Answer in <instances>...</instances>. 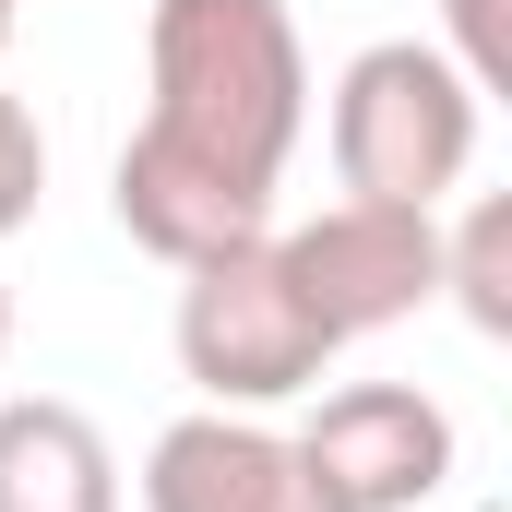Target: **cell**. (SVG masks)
I'll return each instance as SVG.
<instances>
[{
  "label": "cell",
  "instance_id": "9",
  "mask_svg": "<svg viewBox=\"0 0 512 512\" xmlns=\"http://www.w3.org/2000/svg\"><path fill=\"white\" fill-rule=\"evenodd\" d=\"M36 191H48V131H36V108L0 84V239L36 227Z\"/></svg>",
  "mask_w": 512,
  "mask_h": 512
},
{
  "label": "cell",
  "instance_id": "1",
  "mask_svg": "<svg viewBox=\"0 0 512 512\" xmlns=\"http://www.w3.org/2000/svg\"><path fill=\"white\" fill-rule=\"evenodd\" d=\"M310 131V48L286 0H155L143 24V131L120 143L131 251L167 274L274 227V179Z\"/></svg>",
  "mask_w": 512,
  "mask_h": 512
},
{
  "label": "cell",
  "instance_id": "7",
  "mask_svg": "<svg viewBox=\"0 0 512 512\" xmlns=\"http://www.w3.org/2000/svg\"><path fill=\"white\" fill-rule=\"evenodd\" d=\"M0 512H120L108 429L60 393H12L0 405Z\"/></svg>",
  "mask_w": 512,
  "mask_h": 512
},
{
  "label": "cell",
  "instance_id": "2",
  "mask_svg": "<svg viewBox=\"0 0 512 512\" xmlns=\"http://www.w3.org/2000/svg\"><path fill=\"white\" fill-rule=\"evenodd\" d=\"M477 84L429 48V36H382V48H358L346 72H334V179H346V203H417V215H441L453 191H465V167H477Z\"/></svg>",
  "mask_w": 512,
  "mask_h": 512
},
{
  "label": "cell",
  "instance_id": "5",
  "mask_svg": "<svg viewBox=\"0 0 512 512\" xmlns=\"http://www.w3.org/2000/svg\"><path fill=\"white\" fill-rule=\"evenodd\" d=\"M286 441H298L310 489L334 512H417V501H441V477H453V453H465L453 417L417 382H346V393H322Z\"/></svg>",
  "mask_w": 512,
  "mask_h": 512
},
{
  "label": "cell",
  "instance_id": "4",
  "mask_svg": "<svg viewBox=\"0 0 512 512\" xmlns=\"http://www.w3.org/2000/svg\"><path fill=\"white\" fill-rule=\"evenodd\" d=\"M274 251H286L298 298L322 310L334 346H358V334H382V322H417V310L441 298V215H417V203H322V215L286 227Z\"/></svg>",
  "mask_w": 512,
  "mask_h": 512
},
{
  "label": "cell",
  "instance_id": "6",
  "mask_svg": "<svg viewBox=\"0 0 512 512\" xmlns=\"http://www.w3.org/2000/svg\"><path fill=\"white\" fill-rule=\"evenodd\" d=\"M143 512H334V501L310 489V465H298L286 429L203 405V417L155 429V453H143Z\"/></svg>",
  "mask_w": 512,
  "mask_h": 512
},
{
  "label": "cell",
  "instance_id": "11",
  "mask_svg": "<svg viewBox=\"0 0 512 512\" xmlns=\"http://www.w3.org/2000/svg\"><path fill=\"white\" fill-rule=\"evenodd\" d=\"M0 358H12V286H0Z\"/></svg>",
  "mask_w": 512,
  "mask_h": 512
},
{
  "label": "cell",
  "instance_id": "12",
  "mask_svg": "<svg viewBox=\"0 0 512 512\" xmlns=\"http://www.w3.org/2000/svg\"><path fill=\"white\" fill-rule=\"evenodd\" d=\"M0 48H12V0H0Z\"/></svg>",
  "mask_w": 512,
  "mask_h": 512
},
{
  "label": "cell",
  "instance_id": "3",
  "mask_svg": "<svg viewBox=\"0 0 512 512\" xmlns=\"http://www.w3.org/2000/svg\"><path fill=\"white\" fill-rule=\"evenodd\" d=\"M179 370L203 382V405H227V417L298 405V393L334 370V334H322V310L298 298L274 227L179 274Z\"/></svg>",
  "mask_w": 512,
  "mask_h": 512
},
{
  "label": "cell",
  "instance_id": "8",
  "mask_svg": "<svg viewBox=\"0 0 512 512\" xmlns=\"http://www.w3.org/2000/svg\"><path fill=\"white\" fill-rule=\"evenodd\" d=\"M441 286L477 334H512V203H477L453 239H441Z\"/></svg>",
  "mask_w": 512,
  "mask_h": 512
},
{
  "label": "cell",
  "instance_id": "10",
  "mask_svg": "<svg viewBox=\"0 0 512 512\" xmlns=\"http://www.w3.org/2000/svg\"><path fill=\"white\" fill-rule=\"evenodd\" d=\"M477 96H512V36H501V0H453V48H441Z\"/></svg>",
  "mask_w": 512,
  "mask_h": 512
}]
</instances>
